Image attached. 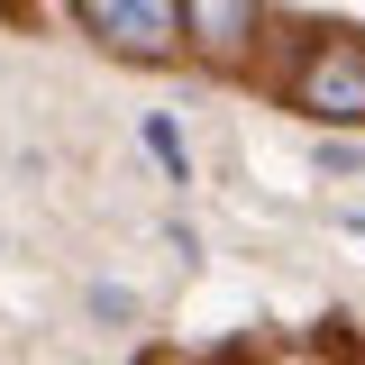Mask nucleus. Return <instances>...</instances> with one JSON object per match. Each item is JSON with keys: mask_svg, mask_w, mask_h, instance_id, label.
Here are the masks:
<instances>
[{"mask_svg": "<svg viewBox=\"0 0 365 365\" xmlns=\"http://www.w3.org/2000/svg\"><path fill=\"white\" fill-rule=\"evenodd\" d=\"M146 146H155V155H165L174 174H182V165H192V155H182V137H174V119H146Z\"/></svg>", "mask_w": 365, "mask_h": 365, "instance_id": "obj_4", "label": "nucleus"}, {"mask_svg": "<svg viewBox=\"0 0 365 365\" xmlns=\"http://www.w3.org/2000/svg\"><path fill=\"white\" fill-rule=\"evenodd\" d=\"M182 37L201 55H237L256 37V0H182Z\"/></svg>", "mask_w": 365, "mask_h": 365, "instance_id": "obj_3", "label": "nucleus"}, {"mask_svg": "<svg viewBox=\"0 0 365 365\" xmlns=\"http://www.w3.org/2000/svg\"><path fill=\"white\" fill-rule=\"evenodd\" d=\"M83 9V28L101 46H119V55H174V37H182V0H73Z\"/></svg>", "mask_w": 365, "mask_h": 365, "instance_id": "obj_1", "label": "nucleus"}, {"mask_svg": "<svg viewBox=\"0 0 365 365\" xmlns=\"http://www.w3.org/2000/svg\"><path fill=\"white\" fill-rule=\"evenodd\" d=\"M292 101H302L311 119H338V128H356V119H365V46H356V37H329L311 64H302Z\"/></svg>", "mask_w": 365, "mask_h": 365, "instance_id": "obj_2", "label": "nucleus"}, {"mask_svg": "<svg viewBox=\"0 0 365 365\" xmlns=\"http://www.w3.org/2000/svg\"><path fill=\"white\" fill-rule=\"evenodd\" d=\"M347 228H356V237H365V210H356V220H347Z\"/></svg>", "mask_w": 365, "mask_h": 365, "instance_id": "obj_5", "label": "nucleus"}]
</instances>
